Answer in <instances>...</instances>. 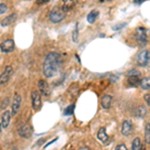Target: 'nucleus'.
I'll return each instance as SVG.
<instances>
[{
	"label": "nucleus",
	"instance_id": "1",
	"mask_svg": "<svg viewBox=\"0 0 150 150\" xmlns=\"http://www.w3.org/2000/svg\"><path fill=\"white\" fill-rule=\"evenodd\" d=\"M62 63L61 55L57 52H51L45 57L43 62V74L47 78H51L59 71Z\"/></svg>",
	"mask_w": 150,
	"mask_h": 150
},
{
	"label": "nucleus",
	"instance_id": "2",
	"mask_svg": "<svg viewBox=\"0 0 150 150\" xmlns=\"http://www.w3.org/2000/svg\"><path fill=\"white\" fill-rule=\"evenodd\" d=\"M66 17V12L60 7L53 8L49 14V19L52 23H59Z\"/></svg>",
	"mask_w": 150,
	"mask_h": 150
},
{
	"label": "nucleus",
	"instance_id": "3",
	"mask_svg": "<svg viewBox=\"0 0 150 150\" xmlns=\"http://www.w3.org/2000/svg\"><path fill=\"white\" fill-rule=\"evenodd\" d=\"M127 79H128V83H129L130 86L133 87H137L140 86V83H141V73L136 69H132L128 72L127 74Z\"/></svg>",
	"mask_w": 150,
	"mask_h": 150
},
{
	"label": "nucleus",
	"instance_id": "4",
	"mask_svg": "<svg viewBox=\"0 0 150 150\" xmlns=\"http://www.w3.org/2000/svg\"><path fill=\"white\" fill-rule=\"evenodd\" d=\"M150 61V52L148 50H142L136 56V62L139 66L144 67L149 63Z\"/></svg>",
	"mask_w": 150,
	"mask_h": 150
},
{
	"label": "nucleus",
	"instance_id": "5",
	"mask_svg": "<svg viewBox=\"0 0 150 150\" xmlns=\"http://www.w3.org/2000/svg\"><path fill=\"white\" fill-rule=\"evenodd\" d=\"M135 39H136L137 43L139 45H146L147 43V34H146V29L144 27H138L136 29V32H135Z\"/></svg>",
	"mask_w": 150,
	"mask_h": 150
},
{
	"label": "nucleus",
	"instance_id": "6",
	"mask_svg": "<svg viewBox=\"0 0 150 150\" xmlns=\"http://www.w3.org/2000/svg\"><path fill=\"white\" fill-rule=\"evenodd\" d=\"M18 134L20 137H22V138H30L31 135H32V128L29 124H26V123H24V124L20 125L18 128Z\"/></svg>",
	"mask_w": 150,
	"mask_h": 150
},
{
	"label": "nucleus",
	"instance_id": "7",
	"mask_svg": "<svg viewBox=\"0 0 150 150\" xmlns=\"http://www.w3.org/2000/svg\"><path fill=\"white\" fill-rule=\"evenodd\" d=\"M21 96L18 93H16L13 97V102H12V107H11V116H14L18 113L19 109H20L21 106Z\"/></svg>",
	"mask_w": 150,
	"mask_h": 150
},
{
	"label": "nucleus",
	"instance_id": "8",
	"mask_svg": "<svg viewBox=\"0 0 150 150\" xmlns=\"http://www.w3.org/2000/svg\"><path fill=\"white\" fill-rule=\"evenodd\" d=\"M15 48V43L12 39H6L0 44V49L4 53H10Z\"/></svg>",
	"mask_w": 150,
	"mask_h": 150
},
{
	"label": "nucleus",
	"instance_id": "9",
	"mask_svg": "<svg viewBox=\"0 0 150 150\" xmlns=\"http://www.w3.org/2000/svg\"><path fill=\"white\" fill-rule=\"evenodd\" d=\"M31 99H32L33 109L34 110L40 109L41 104H42V101H41V94L38 92V91H32V93H31Z\"/></svg>",
	"mask_w": 150,
	"mask_h": 150
},
{
	"label": "nucleus",
	"instance_id": "10",
	"mask_svg": "<svg viewBox=\"0 0 150 150\" xmlns=\"http://www.w3.org/2000/svg\"><path fill=\"white\" fill-rule=\"evenodd\" d=\"M13 73V69H12L11 66H6L4 71L2 72V74L0 75V85H3L8 82V80L10 79L11 75Z\"/></svg>",
	"mask_w": 150,
	"mask_h": 150
},
{
	"label": "nucleus",
	"instance_id": "11",
	"mask_svg": "<svg viewBox=\"0 0 150 150\" xmlns=\"http://www.w3.org/2000/svg\"><path fill=\"white\" fill-rule=\"evenodd\" d=\"M38 89H39V93L41 95L45 96V97L50 95V87L45 80H39V82H38Z\"/></svg>",
	"mask_w": 150,
	"mask_h": 150
},
{
	"label": "nucleus",
	"instance_id": "12",
	"mask_svg": "<svg viewBox=\"0 0 150 150\" xmlns=\"http://www.w3.org/2000/svg\"><path fill=\"white\" fill-rule=\"evenodd\" d=\"M133 131V125L131 121L129 120H125L124 122L122 123V127H121V132L124 136H129L130 134Z\"/></svg>",
	"mask_w": 150,
	"mask_h": 150
},
{
	"label": "nucleus",
	"instance_id": "13",
	"mask_svg": "<svg viewBox=\"0 0 150 150\" xmlns=\"http://www.w3.org/2000/svg\"><path fill=\"white\" fill-rule=\"evenodd\" d=\"M78 0H62V7L65 12H68L76 6Z\"/></svg>",
	"mask_w": 150,
	"mask_h": 150
},
{
	"label": "nucleus",
	"instance_id": "14",
	"mask_svg": "<svg viewBox=\"0 0 150 150\" xmlns=\"http://www.w3.org/2000/svg\"><path fill=\"white\" fill-rule=\"evenodd\" d=\"M16 18H17V15H16L15 13L10 14V15H8L6 18H4L3 20L1 21V26L2 27H7V26L11 25V24L16 20Z\"/></svg>",
	"mask_w": 150,
	"mask_h": 150
},
{
	"label": "nucleus",
	"instance_id": "15",
	"mask_svg": "<svg viewBox=\"0 0 150 150\" xmlns=\"http://www.w3.org/2000/svg\"><path fill=\"white\" fill-rule=\"evenodd\" d=\"M10 118H11V114L9 111H5V112L2 114L1 117V125L3 128H7L10 123Z\"/></svg>",
	"mask_w": 150,
	"mask_h": 150
},
{
	"label": "nucleus",
	"instance_id": "16",
	"mask_svg": "<svg viewBox=\"0 0 150 150\" xmlns=\"http://www.w3.org/2000/svg\"><path fill=\"white\" fill-rule=\"evenodd\" d=\"M112 103V97L110 95H104L101 99V106L104 109H109Z\"/></svg>",
	"mask_w": 150,
	"mask_h": 150
},
{
	"label": "nucleus",
	"instance_id": "17",
	"mask_svg": "<svg viewBox=\"0 0 150 150\" xmlns=\"http://www.w3.org/2000/svg\"><path fill=\"white\" fill-rule=\"evenodd\" d=\"M97 137H98V139L100 140L102 143H108V141H109V138H108V135L106 134V131H105V129L104 128H101L100 130L98 131L97 133Z\"/></svg>",
	"mask_w": 150,
	"mask_h": 150
},
{
	"label": "nucleus",
	"instance_id": "18",
	"mask_svg": "<svg viewBox=\"0 0 150 150\" xmlns=\"http://www.w3.org/2000/svg\"><path fill=\"white\" fill-rule=\"evenodd\" d=\"M98 15H99V12L97 10H92L88 13L87 15V21L89 23H94L96 21V19L98 18Z\"/></svg>",
	"mask_w": 150,
	"mask_h": 150
},
{
	"label": "nucleus",
	"instance_id": "19",
	"mask_svg": "<svg viewBox=\"0 0 150 150\" xmlns=\"http://www.w3.org/2000/svg\"><path fill=\"white\" fill-rule=\"evenodd\" d=\"M140 86H141L142 89L144 90H147V89H150V77H145L141 80V83H140Z\"/></svg>",
	"mask_w": 150,
	"mask_h": 150
},
{
	"label": "nucleus",
	"instance_id": "20",
	"mask_svg": "<svg viewBox=\"0 0 150 150\" xmlns=\"http://www.w3.org/2000/svg\"><path fill=\"white\" fill-rule=\"evenodd\" d=\"M145 141L147 144H150V122L145 124Z\"/></svg>",
	"mask_w": 150,
	"mask_h": 150
},
{
	"label": "nucleus",
	"instance_id": "21",
	"mask_svg": "<svg viewBox=\"0 0 150 150\" xmlns=\"http://www.w3.org/2000/svg\"><path fill=\"white\" fill-rule=\"evenodd\" d=\"M140 148H141V141H140V138L136 137V138L132 141L131 149L132 150H140Z\"/></svg>",
	"mask_w": 150,
	"mask_h": 150
},
{
	"label": "nucleus",
	"instance_id": "22",
	"mask_svg": "<svg viewBox=\"0 0 150 150\" xmlns=\"http://www.w3.org/2000/svg\"><path fill=\"white\" fill-rule=\"evenodd\" d=\"M136 114L137 116H139V117H144L145 114H146V109H145L144 106H139V107L137 108Z\"/></svg>",
	"mask_w": 150,
	"mask_h": 150
},
{
	"label": "nucleus",
	"instance_id": "23",
	"mask_svg": "<svg viewBox=\"0 0 150 150\" xmlns=\"http://www.w3.org/2000/svg\"><path fill=\"white\" fill-rule=\"evenodd\" d=\"M73 111H74V104H72V105L68 106V107L64 110V115L65 116L72 115V114H73Z\"/></svg>",
	"mask_w": 150,
	"mask_h": 150
},
{
	"label": "nucleus",
	"instance_id": "24",
	"mask_svg": "<svg viewBox=\"0 0 150 150\" xmlns=\"http://www.w3.org/2000/svg\"><path fill=\"white\" fill-rule=\"evenodd\" d=\"M72 39L74 42L78 41V24H76V27H75L73 33H72Z\"/></svg>",
	"mask_w": 150,
	"mask_h": 150
},
{
	"label": "nucleus",
	"instance_id": "25",
	"mask_svg": "<svg viewBox=\"0 0 150 150\" xmlns=\"http://www.w3.org/2000/svg\"><path fill=\"white\" fill-rule=\"evenodd\" d=\"M7 10H8V7H7L6 4H3V3L0 4V15L4 14Z\"/></svg>",
	"mask_w": 150,
	"mask_h": 150
},
{
	"label": "nucleus",
	"instance_id": "26",
	"mask_svg": "<svg viewBox=\"0 0 150 150\" xmlns=\"http://www.w3.org/2000/svg\"><path fill=\"white\" fill-rule=\"evenodd\" d=\"M9 103V99L8 98H5L3 100V103L1 104V109H5V107H7V105H8Z\"/></svg>",
	"mask_w": 150,
	"mask_h": 150
},
{
	"label": "nucleus",
	"instance_id": "27",
	"mask_svg": "<svg viewBox=\"0 0 150 150\" xmlns=\"http://www.w3.org/2000/svg\"><path fill=\"white\" fill-rule=\"evenodd\" d=\"M116 150H128V149H127L126 145L119 144V145H117V146H116Z\"/></svg>",
	"mask_w": 150,
	"mask_h": 150
},
{
	"label": "nucleus",
	"instance_id": "28",
	"mask_svg": "<svg viewBox=\"0 0 150 150\" xmlns=\"http://www.w3.org/2000/svg\"><path fill=\"white\" fill-rule=\"evenodd\" d=\"M144 100L146 101L147 105L150 106V94H145V95H144Z\"/></svg>",
	"mask_w": 150,
	"mask_h": 150
},
{
	"label": "nucleus",
	"instance_id": "29",
	"mask_svg": "<svg viewBox=\"0 0 150 150\" xmlns=\"http://www.w3.org/2000/svg\"><path fill=\"white\" fill-rule=\"evenodd\" d=\"M50 0H36V3L38 5H42V4H45V3H48Z\"/></svg>",
	"mask_w": 150,
	"mask_h": 150
},
{
	"label": "nucleus",
	"instance_id": "30",
	"mask_svg": "<svg viewBox=\"0 0 150 150\" xmlns=\"http://www.w3.org/2000/svg\"><path fill=\"white\" fill-rule=\"evenodd\" d=\"M145 1H147V0H133V2H134L135 4H137V5H140V4L144 3Z\"/></svg>",
	"mask_w": 150,
	"mask_h": 150
},
{
	"label": "nucleus",
	"instance_id": "31",
	"mask_svg": "<svg viewBox=\"0 0 150 150\" xmlns=\"http://www.w3.org/2000/svg\"><path fill=\"white\" fill-rule=\"evenodd\" d=\"M78 150H90V148H89L88 146H82V147H80Z\"/></svg>",
	"mask_w": 150,
	"mask_h": 150
},
{
	"label": "nucleus",
	"instance_id": "32",
	"mask_svg": "<svg viewBox=\"0 0 150 150\" xmlns=\"http://www.w3.org/2000/svg\"><path fill=\"white\" fill-rule=\"evenodd\" d=\"M140 150H145V147L143 146V145H141V148H140Z\"/></svg>",
	"mask_w": 150,
	"mask_h": 150
},
{
	"label": "nucleus",
	"instance_id": "33",
	"mask_svg": "<svg viewBox=\"0 0 150 150\" xmlns=\"http://www.w3.org/2000/svg\"><path fill=\"white\" fill-rule=\"evenodd\" d=\"M1 128H2V125L0 124V132H1Z\"/></svg>",
	"mask_w": 150,
	"mask_h": 150
},
{
	"label": "nucleus",
	"instance_id": "34",
	"mask_svg": "<svg viewBox=\"0 0 150 150\" xmlns=\"http://www.w3.org/2000/svg\"><path fill=\"white\" fill-rule=\"evenodd\" d=\"M108 1H110V0H108Z\"/></svg>",
	"mask_w": 150,
	"mask_h": 150
}]
</instances>
